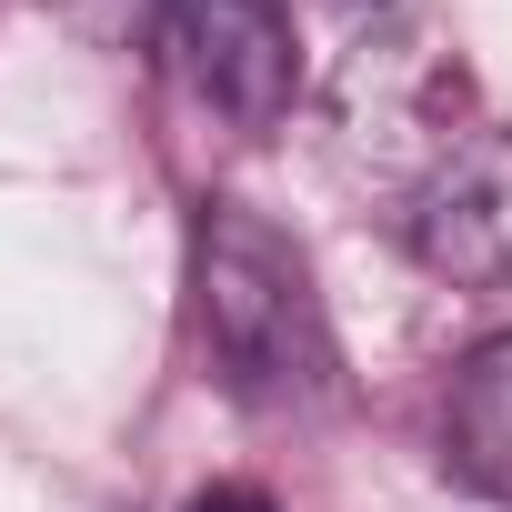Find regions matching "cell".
I'll list each match as a JSON object with an SVG mask.
<instances>
[{"instance_id":"obj_3","label":"cell","mask_w":512,"mask_h":512,"mask_svg":"<svg viewBox=\"0 0 512 512\" xmlns=\"http://www.w3.org/2000/svg\"><path fill=\"white\" fill-rule=\"evenodd\" d=\"M161 51L181 61V81L231 111L241 131H272L302 91V51H292V11L282 0H141Z\"/></svg>"},{"instance_id":"obj_5","label":"cell","mask_w":512,"mask_h":512,"mask_svg":"<svg viewBox=\"0 0 512 512\" xmlns=\"http://www.w3.org/2000/svg\"><path fill=\"white\" fill-rule=\"evenodd\" d=\"M442 462L472 492L512 502V332H492V342L462 352V372L442 392Z\"/></svg>"},{"instance_id":"obj_2","label":"cell","mask_w":512,"mask_h":512,"mask_svg":"<svg viewBox=\"0 0 512 512\" xmlns=\"http://www.w3.org/2000/svg\"><path fill=\"white\" fill-rule=\"evenodd\" d=\"M332 121L352 141V161L372 171H432L472 121H462V61L432 41H352V61L332 71Z\"/></svg>"},{"instance_id":"obj_4","label":"cell","mask_w":512,"mask_h":512,"mask_svg":"<svg viewBox=\"0 0 512 512\" xmlns=\"http://www.w3.org/2000/svg\"><path fill=\"white\" fill-rule=\"evenodd\" d=\"M412 262L452 292L512 282V121H472L412 181Z\"/></svg>"},{"instance_id":"obj_6","label":"cell","mask_w":512,"mask_h":512,"mask_svg":"<svg viewBox=\"0 0 512 512\" xmlns=\"http://www.w3.org/2000/svg\"><path fill=\"white\" fill-rule=\"evenodd\" d=\"M181 512H282V502H272L262 482H201V492H191Z\"/></svg>"},{"instance_id":"obj_1","label":"cell","mask_w":512,"mask_h":512,"mask_svg":"<svg viewBox=\"0 0 512 512\" xmlns=\"http://www.w3.org/2000/svg\"><path fill=\"white\" fill-rule=\"evenodd\" d=\"M191 322L211 382L251 412H322L342 392V342L312 292V262L241 201H211L191 221Z\"/></svg>"}]
</instances>
